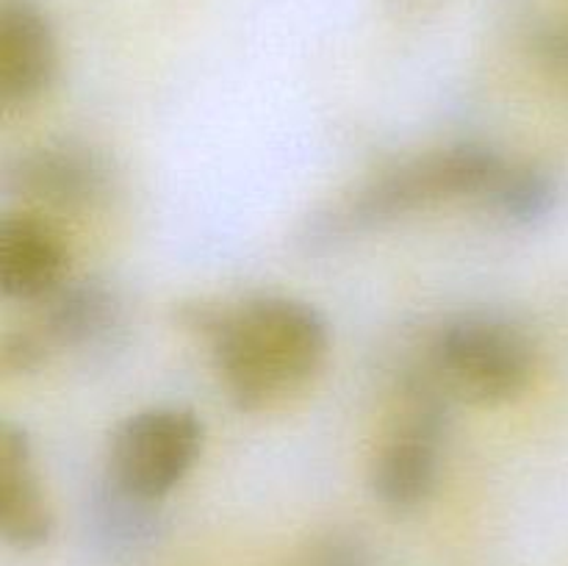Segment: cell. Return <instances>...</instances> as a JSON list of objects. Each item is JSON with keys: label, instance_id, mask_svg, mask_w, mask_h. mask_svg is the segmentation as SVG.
I'll return each mask as SVG.
<instances>
[{"label": "cell", "instance_id": "obj_14", "mask_svg": "<svg viewBox=\"0 0 568 566\" xmlns=\"http://www.w3.org/2000/svg\"><path fill=\"white\" fill-rule=\"evenodd\" d=\"M53 355V347L44 342L37 327L22 325L6 333L3 342H0V370L11 377L37 375L50 364Z\"/></svg>", "mask_w": 568, "mask_h": 566}, {"label": "cell", "instance_id": "obj_9", "mask_svg": "<svg viewBox=\"0 0 568 566\" xmlns=\"http://www.w3.org/2000/svg\"><path fill=\"white\" fill-rule=\"evenodd\" d=\"M55 516L33 466V438L26 425H0V538L17 553L42 549L53 538Z\"/></svg>", "mask_w": 568, "mask_h": 566}, {"label": "cell", "instance_id": "obj_2", "mask_svg": "<svg viewBox=\"0 0 568 566\" xmlns=\"http://www.w3.org/2000/svg\"><path fill=\"white\" fill-rule=\"evenodd\" d=\"M503 166V155L480 142L427 150L316 209L305 220L297 242L305 253H331L433 205L480 200Z\"/></svg>", "mask_w": 568, "mask_h": 566}, {"label": "cell", "instance_id": "obj_1", "mask_svg": "<svg viewBox=\"0 0 568 566\" xmlns=\"http://www.w3.org/2000/svg\"><path fill=\"white\" fill-rule=\"evenodd\" d=\"M178 325L205 342L233 408L253 414L308 386L331 355V322L292 294H250L239 303L178 305Z\"/></svg>", "mask_w": 568, "mask_h": 566}, {"label": "cell", "instance_id": "obj_11", "mask_svg": "<svg viewBox=\"0 0 568 566\" xmlns=\"http://www.w3.org/2000/svg\"><path fill=\"white\" fill-rule=\"evenodd\" d=\"M53 353H81L103 347L122 327V300L100 277H67L50 297L37 305L31 322Z\"/></svg>", "mask_w": 568, "mask_h": 566}, {"label": "cell", "instance_id": "obj_7", "mask_svg": "<svg viewBox=\"0 0 568 566\" xmlns=\"http://www.w3.org/2000/svg\"><path fill=\"white\" fill-rule=\"evenodd\" d=\"M59 75V37L39 0H0V109L42 100Z\"/></svg>", "mask_w": 568, "mask_h": 566}, {"label": "cell", "instance_id": "obj_6", "mask_svg": "<svg viewBox=\"0 0 568 566\" xmlns=\"http://www.w3.org/2000/svg\"><path fill=\"white\" fill-rule=\"evenodd\" d=\"M6 186L53 211H92L109 203L116 172L109 155L78 139L26 148L6 166Z\"/></svg>", "mask_w": 568, "mask_h": 566}, {"label": "cell", "instance_id": "obj_15", "mask_svg": "<svg viewBox=\"0 0 568 566\" xmlns=\"http://www.w3.org/2000/svg\"><path fill=\"white\" fill-rule=\"evenodd\" d=\"M530 50L544 70L568 81V20L536 26L530 33Z\"/></svg>", "mask_w": 568, "mask_h": 566}, {"label": "cell", "instance_id": "obj_4", "mask_svg": "<svg viewBox=\"0 0 568 566\" xmlns=\"http://www.w3.org/2000/svg\"><path fill=\"white\" fill-rule=\"evenodd\" d=\"M399 400L394 427L372 458L369 488L392 514H414L438 492L458 400L436 381L425 361L405 372Z\"/></svg>", "mask_w": 568, "mask_h": 566}, {"label": "cell", "instance_id": "obj_5", "mask_svg": "<svg viewBox=\"0 0 568 566\" xmlns=\"http://www.w3.org/2000/svg\"><path fill=\"white\" fill-rule=\"evenodd\" d=\"M205 422L186 405H150L116 422L105 449V475L150 499H166L197 466Z\"/></svg>", "mask_w": 568, "mask_h": 566}, {"label": "cell", "instance_id": "obj_12", "mask_svg": "<svg viewBox=\"0 0 568 566\" xmlns=\"http://www.w3.org/2000/svg\"><path fill=\"white\" fill-rule=\"evenodd\" d=\"M480 203L505 225L538 228L558 211V178L538 164L505 161L491 186L483 192Z\"/></svg>", "mask_w": 568, "mask_h": 566}, {"label": "cell", "instance_id": "obj_16", "mask_svg": "<svg viewBox=\"0 0 568 566\" xmlns=\"http://www.w3.org/2000/svg\"><path fill=\"white\" fill-rule=\"evenodd\" d=\"M436 3L438 0H386L388 9L399 17H416V14H422V11L433 9Z\"/></svg>", "mask_w": 568, "mask_h": 566}, {"label": "cell", "instance_id": "obj_10", "mask_svg": "<svg viewBox=\"0 0 568 566\" xmlns=\"http://www.w3.org/2000/svg\"><path fill=\"white\" fill-rule=\"evenodd\" d=\"M70 250L50 222L33 214L0 220V297L39 305L67 281Z\"/></svg>", "mask_w": 568, "mask_h": 566}, {"label": "cell", "instance_id": "obj_8", "mask_svg": "<svg viewBox=\"0 0 568 566\" xmlns=\"http://www.w3.org/2000/svg\"><path fill=\"white\" fill-rule=\"evenodd\" d=\"M83 536L100 558L114 564L144 558L166 536L164 499L142 497L100 472L83 503Z\"/></svg>", "mask_w": 568, "mask_h": 566}, {"label": "cell", "instance_id": "obj_3", "mask_svg": "<svg viewBox=\"0 0 568 566\" xmlns=\"http://www.w3.org/2000/svg\"><path fill=\"white\" fill-rule=\"evenodd\" d=\"M425 364L460 403L505 405L536 377V344L521 322L497 309H464L430 333Z\"/></svg>", "mask_w": 568, "mask_h": 566}, {"label": "cell", "instance_id": "obj_13", "mask_svg": "<svg viewBox=\"0 0 568 566\" xmlns=\"http://www.w3.org/2000/svg\"><path fill=\"white\" fill-rule=\"evenodd\" d=\"M288 566H377L369 538L349 527H327L314 533Z\"/></svg>", "mask_w": 568, "mask_h": 566}]
</instances>
